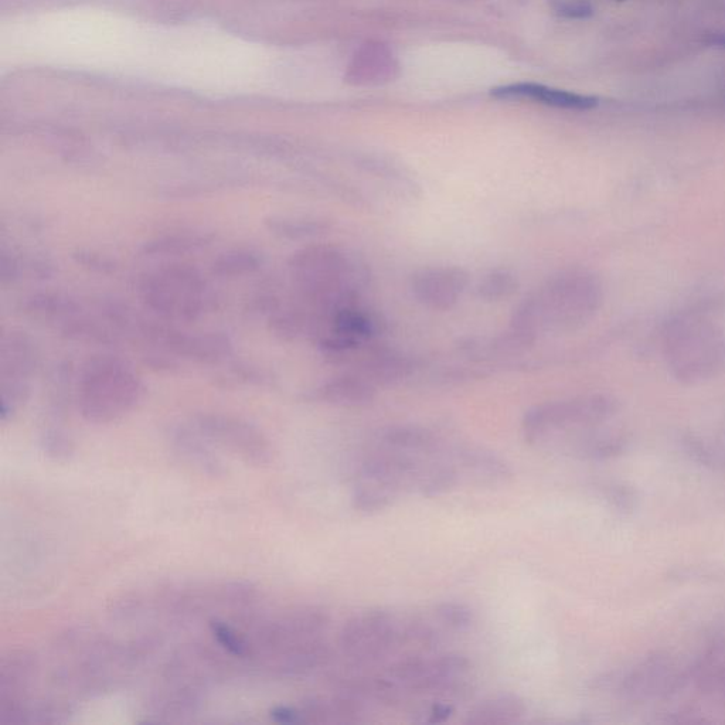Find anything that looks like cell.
Here are the masks:
<instances>
[{
	"instance_id": "1",
	"label": "cell",
	"mask_w": 725,
	"mask_h": 725,
	"mask_svg": "<svg viewBox=\"0 0 725 725\" xmlns=\"http://www.w3.org/2000/svg\"><path fill=\"white\" fill-rule=\"evenodd\" d=\"M471 662L459 655H411L391 663L381 675L367 676V699L398 703L420 694H448L461 689Z\"/></svg>"
},
{
	"instance_id": "2",
	"label": "cell",
	"mask_w": 725,
	"mask_h": 725,
	"mask_svg": "<svg viewBox=\"0 0 725 725\" xmlns=\"http://www.w3.org/2000/svg\"><path fill=\"white\" fill-rule=\"evenodd\" d=\"M435 641L434 629L425 622L405 619L381 609L353 616L339 636L343 655L360 666L383 662L404 646L430 648Z\"/></svg>"
},
{
	"instance_id": "3",
	"label": "cell",
	"mask_w": 725,
	"mask_h": 725,
	"mask_svg": "<svg viewBox=\"0 0 725 725\" xmlns=\"http://www.w3.org/2000/svg\"><path fill=\"white\" fill-rule=\"evenodd\" d=\"M141 379L115 356L88 360L78 377V410L91 424H111L134 411L144 398Z\"/></svg>"
},
{
	"instance_id": "4",
	"label": "cell",
	"mask_w": 725,
	"mask_h": 725,
	"mask_svg": "<svg viewBox=\"0 0 725 725\" xmlns=\"http://www.w3.org/2000/svg\"><path fill=\"white\" fill-rule=\"evenodd\" d=\"M289 267L304 294L332 312L352 305L366 278L359 262L329 245H313L298 251Z\"/></svg>"
},
{
	"instance_id": "5",
	"label": "cell",
	"mask_w": 725,
	"mask_h": 725,
	"mask_svg": "<svg viewBox=\"0 0 725 725\" xmlns=\"http://www.w3.org/2000/svg\"><path fill=\"white\" fill-rule=\"evenodd\" d=\"M141 295L152 311L166 318L193 321L209 309L211 295L196 268L173 264L146 275Z\"/></svg>"
},
{
	"instance_id": "6",
	"label": "cell",
	"mask_w": 725,
	"mask_h": 725,
	"mask_svg": "<svg viewBox=\"0 0 725 725\" xmlns=\"http://www.w3.org/2000/svg\"><path fill=\"white\" fill-rule=\"evenodd\" d=\"M609 413L611 404L599 397L540 404L524 415V441L539 449H553L568 432L597 424Z\"/></svg>"
},
{
	"instance_id": "7",
	"label": "cell",
	"mask_w": 725,
	"mask_h": 725,
	"mask_svg": "<svg viewBox=\"0 0 725 725\" xmlns=\"http://www.w3.org/2000/svg\"><path fill=\"white\" fill-rule=\"evenodd\" d=\"M197 428L210 442L220 445L253 466H267L274 458L271 442L258 428L240 418L224 414H199L194 418Z\"/></svg>"
},
{
	"instance_id": "8",
	"label": "cell",
	"mask_w": 725,
	"mask_h": 725,
	"mask_svg": "<svg viewBox=\"0 0 725 725\" xmlns=\"http://www.w3.org/2000/svg\"><path fill=\"white\" fill-rule=\"evenodd\" d=\"M36 355L25 333L12 332L2 346V420L13 417L29 398Z\"/></svg>"
},
{
	"instance_id": "9",
	"label": "cell",
	"mask_w": 725,
	"mask_h": 725,
	"mask_svg": "<svg viewBox=\"0 0 725 725\" xmlns=\"http://www.w3.org/2000/svg\"><path fill=\"white\" fill-rule=\"evenodd\" d=\"M469 285V274L459 267H430L411 277L414 298L432 311H451Z\"/></svg>"
},
{
	"instance_id": "10",
	"label": "cell",
	"mask_w": 725,
	"mask_h": 725,
	"mask_svg": "<svg viewBox=\"0 0 725 725\" xmlns=\"http://www.w3.org/2000/svg\"><path fill=\"white\" fill-rule=\"evenodd\" d=\"M146 336H151L161 343L173 355L196 360L200 363H217L230 356L233 346L230 340L220 333H183L169 328H151L146 330Z\"/></svg>"
},
{
	"instance_id": "11",
	"label": "cell",
	"mask_w": 725,
	"mask_h": 725,
	"mask_svg": "<svg viewBox=\"0 0 725 725\" xmlns=\"http://www.w3.org/2000/svg\"><path fill=\"white\" fill-rule=\"evenodd\" d=\"M169 444L180 464L209 478H220L227 473L224 462L210 447V441L196 427L185 425L170 428Z\"/></svg>"
},
{
	"instance_id": "12",
	"label": "cell",
	"mask_w": 725,
	"mask_h": 725,
	"mask_svg": "<svg viewBox=\"0 0 725 725\" xmlns=\"http://www.w3.org/2000/svg\"><path fill=\"white\" fill-rule=\"evenodd\" d=\"M492 97L503 98H529V100L540 101L550 107L564 108V110L588 111L598 107L599 100L594 95H582L568 93V91L556 90L546 85L522 83L506 85L492 90Z\"/></svg>"
},
{
	"instance_id": "13",
	"label": "cell",
	"mask_w": 725,
	"mask_h": 725,
	"mask_svg": "<svg viewBox=\"0 0 725 725\" xmlns=\"http://www.w3.org/2000/svg\"><path fill=\"white\" fill-rule=\"evenodd\" d=\"M312 398L336 407H363L376 398V386L364 376L345 374L316 388Z\"/></svg>"
},
{
	"instance_id": "14",
	"label": "cell",
	"mask_w": 725,
	"mask_h": 725,
	"mask_svg": "<svg viewBox=\"0 0 725 725\" xmlns=\"http://www.w3.org/2000/svg\"><path fill=\"white\" fill-rule=\"evenodd\" d=\"M524 700L516 694H496L476 704L465 723L469 725H509L520 723L526 716Z\"/></svg>"
},
{
	"instance_id": "15",
	"label": "cell",
	"mask_w": 725,
	"mask_h": 725,
	"mask_svg": "<svg viewBox=\"0 0 725 725\" xmlns=\"http://www.w3.org/2000/svg\"><path fill=\"white\" fill-rule=\"evenodd\" d=\"M413 371V363L407 357L394 353H379L371 357L364 367L362 376L377 384H393L404 380Z\"/></svg>"
},
{
	"instance_id": "16",
	"label": "cell",
	"mask_w": 725,
	"mask_h": 725,
	"mask_svg": "<svg viewBox=\"0 0 725 725\" xmlns=\"http://www.w3.org/2000/svg\"><path fill=\"white\" fill-rule=\"evenodd\" d=\"M665 663L649 662L633 672L631 677L622 682V690L626 694H653L662 690L667 682H670V670L667 672Z\"/></svg>"
},
{
	"instance_id": "17",
	"label": "cell",
	"mask_w": 725,
	"mask_h": 725,
	"mask_svg": "<svg viewBox=\"0 0 725 725\" xmlns=\"http://www.w3.org/2000/svg\"><path fill=\"white\" fill-rule=\"evenodd\" d=\"M272 233L289 240H302L319 236L330 228V224L322 219H305V217H271L265 221Z\"/></svg>"
},
{
	"instance_id": "18",
	"label": "cell",
	"mask_w": 725,
	"mask_h": 725,
	"mask_svg": "<svg viewBox=\"0 0 725 725\" xmlns=\"http://www.w3.org/2000/svg\"><path fill=\"white\" fill-rule=\"evenodd\" d=\"M260 258L251 251L236 250L221 254L211 265V271L217 277L236 278L253 274L260 268Z\"/></svg>"
},
{
	"instance_id": "19",
	"label": "cell",
	"mask_w": 725,
	"mask_h": 725,
	"mask_svg": "<svg viewBox=\"0 0 725 725\" xmlns=\"http://www.w3.org/2000/svg\"><path fill=\"white\" fill-rule=\"evenodd\" d=\"M519 289V281L510 271L496 270L489 272L485 278L479 282L476 288V294L483 301L499 302L503 299H509L510 296L516 294Z\"/></svg>"
},
{
	"instance_id": "20",
	"label": "cell",
	"mask_w": 725,
	"mask_h": 725,
	"mask_svg": "<svg viewBox=\"0 0 725 725\" xmlns=\"http://www.w3.org/2000/svg\"><path fill=\"white\" fill-rule=\"evenodd\" d=\"M209 243V238L199 234H178L158 238V240L146 243L144 253L146 255H178L199 250Z\"/></svg>"
},
{
	"instance_id": "21",
	"label": "cell",
	"mask_w": 725,
	"mask_h": 725,
	"mask_svg": "<svg viewBox=\"0 0 725 725\" xmlns=\"http://www.w3.org/2000/svg\"><path fill=\"white\" fill-rule=\"evenodd\" d=\"M210 631L221 648L226 649L234 658H250V641L247 636L241 635L227 622L211 619Z\"/></svg>"
},
{
	"instance_id": "22",
	"label": "cell",
	"mask_w": 725,
	"mask_h": 725,
	"mask_svg": "<svg viewBox=\"0 0 725 725\" xmlns=\"http://www.w3.org/2000/svg\"><path fill=\"white\" fill-rule=\"evenodd\" d=\"M435 618L439 624L454 631H464L473 624L472 609L458 602H445L435 609Z\"/></svg>"
},
{
	"instance_id": "23",
	"label": "cell",
	"mask_w": 725,
	"mask_h": 725,
	"mask_svg": "<svg viewBox=\"0 0 725 725\" xmlns=\"http://www.w3.org/2000/svg\"><path fill=\"white\" fill-rule=\"evenodd\" d=\"M74 257H76L78 264L85 265V267L91 268L93 271L104 272V274L115 271L114 262L110 258L102 257L100 254L84 253V251H81V253L74 255Z\"/></svg>"
},
{
	"instance_id": "24",
	"label": "cell",
	"mask_w": 725,
	"mask_h": 725,
	"mask_svg": "<svg viewBox=\"0 0 725 725\" xmlns=\"http://www.w3.org/2000/svg\"><path fill=\"white\" fill-rule=\"evenodd\" d=\"M454 713V707L451 704L438 703L432 706L430 711L427 713V723H441V721L447 720Z\"/></svg>"
},
{
	"instance_id": "25",
	"label": "cell",
	"mask_w": 725,
	"mask_h": 725,
	"mask_svg": "<svg viewBox=\"0 0 725 725\" xmlns=\"http://www.w3.org/2000/svg\"><path fill=\"white\" fill-rule=\"evenodd\" d=\"M706 43L711 47H718V49H725V33L713 34Z\"/></svg>"
},
{
	"instance_id": "26",
	"label": "cell",
	"mask_w": 725,
	"mask_h": 725,
	"mask_svg": "<svg viewBox=\"0 0 725 725\" xmlns=\"http://www.w3.org/2000/svg\"><path fill=\"white\" fill-rule=\"evenodd\" d=\"M618 2H624V0H618Z\"/></svg>"
}]
</instances>
